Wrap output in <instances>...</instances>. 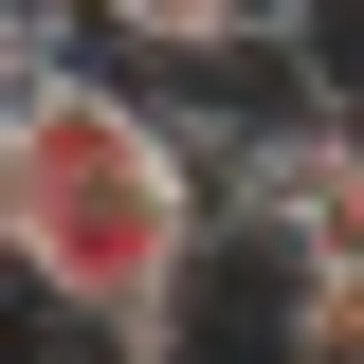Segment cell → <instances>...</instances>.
I'll return each mask as SVG.
<instances>
[{
	"instance_id": "6da1fadb",
	"label": "cell",
	"mask_w": 364,
	"mask_h": 364,
	"mask_svg": "<svg viewBox=\"0 0 364 364\" xmlns=\"http://www.w3.org/2000/svg\"><path fill=\"white\" fill-rule=\"evenodd\" d=\"M200 255H219V182L182 128H146L91 55L0 91V273H18V310L91 328L109 364H182Z\"/></svg>"
}]
</instances>
